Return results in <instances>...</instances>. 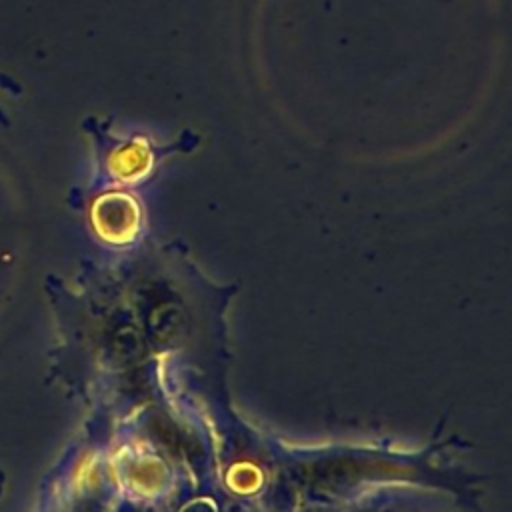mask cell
Returning a JSON list of instances; mask_svg holds the SVG:
<instances>
[{"instance_id": "1", "label": "cell", "mask_w": 512, "mask_h": 512, "mask_svg": "<svg viewBox=\"0 0 512 512\" xmlns=\"http://www.w3.org/2000/svg\"><path fill=\"white\" fill-rule=\"evenodd\" d=\"M0 90H4L8 94H18V84L12 78L0 76ZM8 124H10V120H8L6 112H4V108L0 106V126H8Z\"/></svg>"}]
</instances>
